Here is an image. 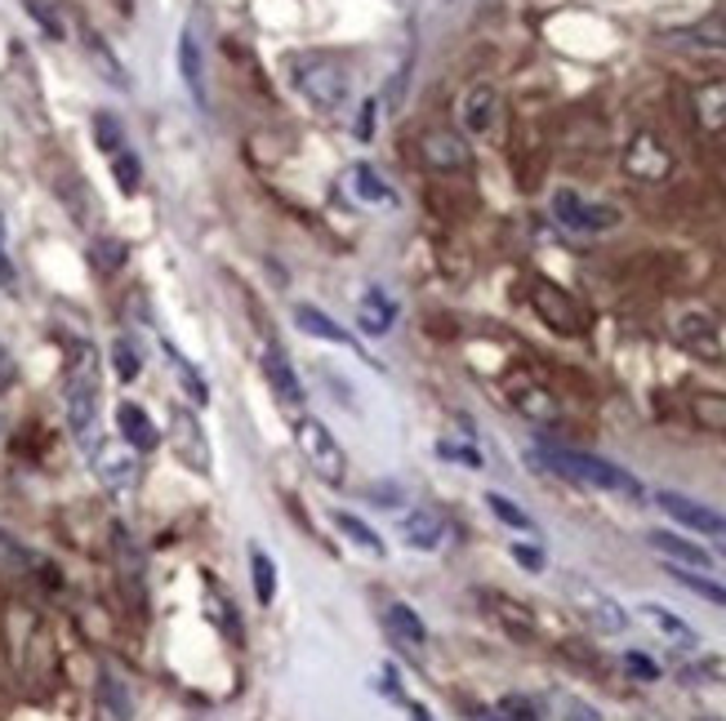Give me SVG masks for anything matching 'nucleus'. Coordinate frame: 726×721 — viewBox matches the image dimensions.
I'll return each instance as SVG.
<instances>
[{
    "mask_svg": "<svg viewBox=\"0 0 726 721\" xmlns=\"http://www.w3.org/2000/svg\"><path fill=\"white\" fill-rule=\"evenodd\" d=\"M99 401H103V378H99V352L94 344H76L63 370V410H67V427L81 442V450L89 455L99 442Z\"/></svg>",
    "mask_w": 726,
    "mask_h": 721,
    "instance_id": "f257e3e1",
    "label": "nucleus"
},
{
    "mask_svg": "<svg viewBox=\"0 0 726 721\" xmlns=\"http://www.w3.org/2000/svg\"><path fill=\"white\" fill-rule=\"evenodd\" d=\"M536 455H540V463L579 481V486H598V490H611V495H624V499H647L642 481L628 468H615L611 459H598L589 450H570V446H553V442H544Z\"/></svg>",
    "mask_w": 726,
    "mask_h": 721,
    "instance_id": "f03ea898",
    "label": "nucleus"
},
{
    "mask_svg": "<svg viewBox=\"0 0 726 721\" xmlns=\"http://www.w3.org/2000/svg\"><path fill=\"white\" fill-rule=\"evenodd\" d=\"M290 80L317 112H339L348 99V72L330 54H295L290 59Z\"/></svg>",
    "mask_w": 726,
    "mask_h": 721,
    "instance_id": "7ed1b4c3",
    "label": "nucleus"
},
{
    "mask_svg": "<svg viewBox=\"0 0 726 721\" xmlns=\"http://www.w3.org/2000/svg\"><path fill=\"white\" fill-rule=\"evenodd\" d=\"M295 446L299 455L308 459V468L325 481V486H344V476H348V455L344 446H339V437L321 423V419H299L295 423Z\"/></svg>",
    "mask_w": 726,
    "mask_h": 721,
    "instance_id": "20e7f679",
    "label": "nucleus"
},
{
    "mask_svg": "<svg viewBox=\"0 0 726 721\" xmlns=\"http://www.w3.org/2000/svg\"><path fill=\"white\" fill-rule=\"evenodd\" d=\"M553 219H557L562 227H570V232H589V236L619 227V210H615V206L585 201V197H579V191H570V187L553 191Z\"/></svg>",
    "mask_w": 726,
    "mask_h": 721,
    "instance_id": "39448f33",
    "label": "nucleus"
},
{
    "mask_svg": "<svg viewBox=\"0 0 726 721\" xmlns=\"http://www.w3.org/2000/svg\"><path fill=\"white\" fill-rule=\"evenodd\" d=\"M655 504H660L677 525H687V531H696V535H704V539H717L722 552H726V512H717V508H709V504H700V499H691V495H677V490H660Z\"/></svg>",
    "mask_w": 726,
    "mask_h": 721,
    "instance_id": "423d86ee",
    "label": "nucleus"
},
{
    "mask_svg": "<svg viewBox=\"0 0 726 721\" xmlns=\"http://www.w3.org/2000/svg\"><path fill=\"white\" fill-rule=\"evenodd\" d=\"M530 308L540 312V321L557 334H585V312H579V303L562 290V285L553 281H536L530 285Z\"/></svg>",
    "mask_w": 726,
    "mask_h": 721,
    "instance_id": "0eeeda50",
    "label": "nucleus"
},
{
    "mask_svg": "<svg viewBox=\"0 0 726 721\" xmlns=\"http://www.w3.org/2000/svg\"><path fill=\"white\" fill-rule=\"evenodd\" d=\"M89 468H94V476L103 481V490H112V495H130V490L138 486V459L130 455V446L94 442Z\"/></svg>",
    "mask_w": 726,
    "mask_h": 721,
    "instance_id": "6e6552de",
    "label": "nucleus"
},
{
    "mask_svg": "<svg viewBox=\"0 0 726 721\" xmlns=\"http://www.w3.org/2000/svg\"><path fill=\"white\" fill-rule=\"evenodd\" d=\"M624 170L633 178H642V183H660L673 170V157H668V148L655 134H638L633 142H628V152H624Z\"/></svg>",
    "mask_w": 726,
    "mask_h": 721,
    "instance_id": "1a4fd4ad",
    "label": "nucleus"
},
{
    "mask_svg": "<svg viewBox=\"0 0 726 721\" xmlns=\"http://www.w3.org/2000/svg\"><path fill=\"white\" fill-rule=\"evenodd\" d=\"M170 442H174L179 459H183L192 472H201V476H210V472H214L210 446H206V437H201V423L192 419L187 410H174V432H170Z\"/></svg>",
    "mask_w": 726,
    "mask_h": 721,
    "instance_id": "9d476101",
    "label": "nucleus"
},
{
    "mask_svg": "<svg viewBox=\"0 0 726 721\" xmlns=\"http://www.w3.org/2000/svg\"><path fill=\"white\" fill-rule=\"evenodd\" d=\"M112 548H116V570H121L125 593L134 597V606H143L148 601V588H143V574H148V565H143V548L134 544V535L125 531V525H112Z\"/></svg>",
    "mask_w": 726,
    "mask_h": 721,
    "instance_id": "9b49d317",
    "label": "nucleus"
},
{
    "mask_svg": "<svg viewBox=\"0 0 726 721\" xmlns=\"http://www.w3.org/2000/svg\"><path fill=\"white\" fill-rule=\"evenodd\" d=\"M263 378H268L272 397H276L285 410H299V406H304V383H299L295 365H290V357H285L281 348H268V357H263Z\"/></svg>",
    "mask_w": 726,
    "mask_h": 721,
    "instance_id": "f8f14e48",
    "label": "nucleus"
},
{
    "mask_svg": "<svg viewBox=\"0 0 726 721\" xmlns=\"http://www.w3.org/2000/svg\"><path fill=\"white\" fill-rule=\"evenodd\" d=\"M419 152H423V161L432 170H468V161H472L468 142L459 134H451V129H428Z\"/></svg>",
    "mask_w": 726,
    "mask_h": 721,
    "instance_id": "ddd939ff",
    "label": "nucleus"
},
{
    "mask_svg": "<svg viewBox=\"0 0 726 721\" xmlns=\"http://www.w3.org/2000/svg\"><path fill=\"white\" fill-rule=\"evenodd\" d=\"M383 629H389L393 646H402L406 655H419L423 642H428V629H423V619L406 606V601H393L389 610H383Z\"/></svg>",
    "mask_w": 726,
    "mask_h": 721,
    "instance_id": "4468645a",
    "label": "nucleus"
},
{
    "mask_svg": "<svg viewBox=\"0 0 726 721\" xmlns=\"http://www.w3.org/2000/svg\"><path fill=\"white\" fill-rule=\"evenodd\" d=\"M495 112H500V94H495V85H472L468 94H464V103H459V121H464V129L468 134H487L491 125H495Z\"/></svg>",
    "mask_w": 726,
    "mask_h": 721,
    "instance_id": "2eb2a0df",
    "label": "nucleus"
},
{
    "mask_svg": "<svg viewBox=\"0 0 726 721\" xmlns=\"http://www.w3.org/2000/svg\"><path fill=\"white\" fill-rule=\"evenodd\" d=\"M116 427H121V437H125L130 450H157V446H161L157 423L148 419V410L134 406V401H121V406H116Z\"/></svg>",
    "mask_w": 726,
    "mask_h": 721,
    "instance_id": "dca6fc26",
    "label": "nucleus"
},
{
    "mask_svg": "<svg viewBox=\"0 0 726 721\" xmlns=\"http://www.w3.org/2000/svg\"><path fill=\"white\" fill-rule=\"evenodd\" d=\"M647 544H651L660 557H668L673 565H687V570H709V565H713V557H709L700 544H691V539H682V535H673V531H651Z\"/></svg>",
    "mask_w": 726,
    "mask_h": 721,
    "instance_id": "f3484780",
    "label": "nucleus"
},
{
    "mask_svg": "<svg viewBox=\"0 0 726 721\" xmlns=\"http://www.w3.org/2000/svg\"><path fill=\"white\" fill-rule=\"evenodd\" d=\"M348 191L357 201H366V206H383V210H397V191L383 183V174L374 170V165H353L348 170Z\"/></svg>",
    "mask_w": 726,
    "mask_h": 721,
    "instance_id": "a211bd4d",
    "label": "nucleus"
},
{
    "mask_svg": "<svg viewBox=\"0 0 726 721\" xmlns=\"http://www.w3.org/2000/svg\"><path fill=\"white\" fill-rule=\"evenodd\" d=\"M402 531H406V544L419 548V552H432L442 539H446V521L438 508H415L406 521H402Z\"/></svg>",
    "mask_w": 726,
    "mask_h": 721,
    "instance_id": "6ab92c4d",
    "label": "nucleus"
},
{
    "mask_svg": "<svg viewBox=\"0 0 726 721\" xmlns=\"http://www.w3.org/2000/svg\"><path fill=\"white\" fill-rule=\"evenodd\" d=\"M295 321H299V330L304 334H312V339H321V344H334V348H353L357 352V344H353V334L344 330V325H334L321 308H312V303H299L295 308Z\"/></svg>",
    "mask_w": 726,
    "mask_h": 721,
    "instance_id": "aec40b11",
    "label": "nucleus"
},
{
    "mask_svg": "<svg viewBox=\"0 0 726 721\" xmlns=\"http://www.w3.org/2000/svg\"><path fill=\"white\" fill-rule=\"evenodd\" d=\"M179 72H183V85H187V94L197 99L201 108H206V76H201V45H197V32L192 27H183V36H179Z\"/></svg>",
    "mask_w": 726,
    "mask_h": 721,
    "instance_id": "412c9836",
    "label": "nucleus"
},
{
    "mask_svg": "<svg viewBox=\"0 0 726 721\" xmlns=\"http://www.w3.org/2000/svg\"><path fill=\"white\" fill-rule=\"evenodd\" d=\"M393 321H397V303H393L389 295H383L379 285L361 295V303H357V325H361L366 334H389Z\"/></svg>",
    "mask_w": 726,
    "mask_h": 721,
    "instance_id": "4be33fe9",
    "label": "nucleus"
},
{
    "mask_svg": "<svg viewBox=\"0 0 726 721\" xmlns=\"http://www.w3.org/2000/svg\"><path fill=\"white\" fill-rule=\"evenodd\" d=\"M575 597H579V606H585V614L593 619V629H602V633H624L628 629V614L611 597H602L593 588H575Z\"/></svg>",
    "mask_w": 726,
    "mask_h": 721,
    "instance_id": "5701e85b",
    "label": "nucleus"
},
{
    "mask_svg": "<svg viewBox=\"0 0 726 721\" xmlns=\"http://www.w3.org/2000/svg\"><path fill=\"white\" fill-rule=\"evenodd\" d=\"M668 36H673V40L704 45V50H722V54H726V10L704 14L700 23H687V27H677V32H668Z\"/></svg>",
    "mask_w": 726,
    "mask_h": 721,
    "instance_id": "b1692460",
    "label": "nucleus"
},
{
    "mask_svg": "<svg viewBox=\"0 0 726 721\" xmlns=\"http://www.w3.org/2000/svg\"><path fill=\"white\" fill-rule=\"evenodd\" d=\"M696 121L704 129H722L726 125V80H713L696 94Z\"/></svg>",
    "mask_w": 726,
    "mask_h": 721,
    "instance_id": "393cba45",
    "label": "nucleus"
},
{
    "mask_svg": "<svg viewBox=\"0 0 726 721\" xmlns=\"http://www.w3.org/2000/svg\"><path fill=\"white\" fill-rule=\"evenodd\" d=\"M165 357H170V365H174V374H179V383H183V393H187V401H197V406H206L210 401V388H206V378H201V370L192 365L174 344H165Z\"/></svg>",
    "mask_w": 726,
    "mask_h": 721,
    "instance_id": "a878e982",
    "label": "nucleus"
},
{
    "mask_svg": "<svg viewBox=\"0 0 726 721\" xmlns=\"http://www.w3.org/2000/svg\"><path fill=\"white\" fill-rule=\"evenodd\" d=\"M250 574H255L259 606H272V597H276V565H272V557L263 548H250Z\"/></svg>",
    "mask_w": 726,
    "mask_h": 721,
    "instance_id": "bb28decb",
    "label": "nucleus"
},
{
    "mask_svg": "<svg viewBox=\"0 0 726 721\" xmlns=\"http://www.w3.org/2000/svg\"><path fill=\"white\" fill-rule=\"evenodd\" d=\"M668 574H673V580L682 584V588H691V593H700L704 601H713V606H722V610H726V584L704 580V574H696V570H687V565H673Z\"/></svg>",
    "mask_w": 726,
    "mask_h": 721,
    "instance_id": "cd10ccee",
    "label": "nucleus"
},
{
    "mask_svg": "<svg viewBox=\"0 0 726 721\" xmlns=\"http://www.w3.org/2000/svg\"><path fill=\"white\" fill-rule=\"evenodd\" d=\"M99 695H103V704H108V712H112L116 721H130V712H134V699H130L125 682L116 678V672H112V668H103V682H99Z\"/></svg>",
    "mask_w": 726,
    "mask_h": 721,
    "instance_id": "c85d7f7f",
    "label": "nucleus"
},
{
    "mask_svg": "<svg viewBox=\"0 0 726 721\" xmlns=\"http://www.w3.org/2000/svg\"><path fill=\"white\" fill-rule=\"evenodd\" d=\"M642 610H647V619L655 623L660 633H668L673 642H687V646H696V633H691V623H682V619H677V614H673L668 606H660V601H647Z\"/></svg>",
    "mask_w": 726,
    "mask_h": 721,
    "instance_id": "c756f323",
    "label": "nucleus"
},
{
    "mask_svg": "<svg viewBox=\"0 0 726 721\" xmlns=\"http://www.w3.org/2000/svg\"><path fill=\"white\" fill-rule=\"evenodd\" d=\"M487 504H491V512H495V517H500L504 525H513V531H526V535H540V531H536V521H530V517H526V512H521V508H517V504H513L508 495L491 490V495H487Z\"/></svg>",
    "mask_w": 726,
    "mask_h": 721,
    "instance_id": "7c9ffc66",
    "label": "nucleus"
},
{
    "mask_svg": "<svg viewBox=\"0 0 726 721\" xmlns=\"http://www.w3.org/2000/svg\"><path fill=\"white\" fill-rule=\"evenodd\" d=\"M94 138H99V148H103L108 157L125 152V134H121V121H116L112 112H94Z\"/></svg>",
    "mask_w": 726,
    "mask_h": 721,
    "instance_id": "2f4dec72",
    "label": "nucleus"
},
{
    "mask_svg": "<svg viewBox=\"0 0 726 721\" xmlns=\"http://www.w3.org/2000/svg\"><path fill=\"white\" fill-rule=\"evenodd\" d=\"M85 45H89V59H94V63H99V67H103V80H108V85H116V89H130V80H125L121 63H116V59L108 54V45H103L99 36H94V32L85 36Z\"/></svg>",
    "mask_w": 726,
    "mask_h": 721,
    "instance_id": "473e14b6",
    "label": "nucleus"
},
{
    "mask_svg": "<svg viewBox=\"0 0 726 721\" xmlns=\"http://www.w3.org/2000/svg\"><path fill=\"white\" fill-rule=\"evenodd\" d=\"M112 174H116V187L125 191V197H134L138 183H143V165H138L134 152H116V157H112Z\"/></svg>",
    "mask_w": 726,
    "mask_h": 721,
    "instance_id": "72a5a7b5",
    "label": "nucleus"
},
{
    "mask_svg": "<svg viewBox=\"0 0 726 721\" xmlns=\"http://www.w3.org/2000/svg\"><path fill=\"white\" fill-rule=\"evenodd\" d=\"M339 531H344V535H353V539H357L366 552H379V557H383V539L370 531V525H366L361 517H353V512H339Z\"/></svg>",
    "mask_w": 726,
    "mask_h": 721,
    "instance_id": "f704fd0d",
    "label": "nucleus"
},
{
    "mask_svg": "<svg viewBox=\"0 0 726 721\" xmlns=\"http://www.w3.org/2000/svg\"><path fill=\"white\" fill-rule=\"evenodd\" d=\"M112 370H116V378H125V383L138 378L143 361H138V348H134L130 339H116V344H112Z\"/></svg>",
    "mask_w": 726,
    "mask_h": 721,
    "instance_id": "c9c22d12",
    "label": "nucleus"
},
{
    "mask_svg": "<svg viewBox=\"0 0 726 721\" xmlns=\"http://www.w3.org/2000/svg\"><path fill=\"white\" fill-rule=\"evenodd\" d=\"M517 410H526L530 419H557V401H549V393H540V388L517 393Z\"/></svg>",
    "mask_w": 726,
    "mask_h": 721,
    "instance_id": "e433bc0d",
    "label": "nucleus"
},
{
    "mask_svg": "<svg viewBox=\"0 0 726 721\" xmlns=\"http://www.w3.org/2000/svg\"><path fill=\"white\" fill-rule=\"evenodd\" d=\"M477 721H540V717L530 712V704H521V699H504L500 708L477 712Z\"/></svg>",
    "mask_w": 726,
    "mask_h": 721,
    "instance_id": "4c0bfd02",
    "label": "nucleus"
},
{
    "mask_svg": "<svg viewBox=\"0 0 726 721\" xmlns=\"http://www.w3.org/2000/svg\"><path fill=\"white\" fill-rule=\"evenodd\" d=\"M0 565H14V570H23V565H40L14 535H5V531H0Z\"/></svg>",
    "mask_w": 726,
    "mask_h": 721,
    "instance_id": "58836bf2",
    "label": "nucleus"
},
{
    "mask_svg": "<svg viewBox=\"0 0 726 721\" xmlns=\"http://www.w3.org/2000/svg\"><path fill=\"white\" fill-rule=\"evenodd\" d=\"M23 5H27V14H32V18H36L45 32H50L54 40H63V23H59V14H54L50 5H45V0H23Z\"/></svg>",
    "mask_w": 726,
    "mask_h": 721,
    "instance_id": "ea45409f",
    "label": "nucleus"
},
{
    "mask_svg": "<svg viewBox=\"0 0 726 721\" xmlns=\"http://www.w3.org/2000/svg\"><path fill=\"white\" fill-rule=\"evenodd\" d=\"M624 668L633 672V678H642V682H660V663L647 659V655H638V650H628V655H624Z\"/></svg>",
    "mask_w": 726,
    "mask_h": 721,
    "instance_id": "a19ab883",
    "label": "nucleus"
},
{
    "mask_svg": "<svg viewBox=\"0 0 726 721\" xmlns=\"http://www.w3.org/2000/svg\"><path fill=\"white\" fill-rule=\"evenodd\" d=\"M14 285H19V276H14V263H10V250H5V214H0V290L14 295Z\"/></svg>",
    "mask_w": 726,
    "mask_h": 721,
    "instance_id": "79ce46f5",
    "label": "nucleus"
},
{
    "mask_svg": "<svg viewBox=\"0 0 726 721\" xmlns=\"http://www.w3.org/2000/svg\"><path fill=\"white\" fill-rule=\"evenodd\" d=\"M438 455H442V459H455V463H464V468H481V455H477L472 446H451V442H442Z\"/></svg>",
    "mask_w": 726,
    "mask_h": 721,
    "instance_id": "37998d69",
    "label": "nucleus"
},
{
    "mask_svg": "<svg viewBox=\"0 0 726 721\" xmlns=\"http://www.w3.org/2000/svg\"><path fill=\"white\" fill-rule=\"evenodd\" d=\"M94 254H99V268H121V259H125V246L121 240H99V246H94Z\"/></svg>",
    "mask_w": 726,
    "mask_h": 721,
    "instance_id": "c03bdc74",
    "label": "nucleus"
},
{
    "mask_svg": "<svg viewBox=\"0 0 726 721\" xmlns=\"http://www.w3.org/2000/svg\"><path fill=\"white\" fill-rule=\"evenodd\" d=\"M562 721H602V717H598V708L585 704V699H566V704H562Z\"/></svg>",
    "mask_w": 726,
    "mask_h": 721,
    "instance_id": "a18cd8bd",
    "label": "nucleus"
},
{
    "mask_svg": "<svg viewBox=\"0 0 726 721\" xmlns=\"http://www.w3.org/2000/svg\"><path fill=\"white\" fill-rule=\"evenodd\" d=\"M513 557H517L526 570H544V552L530 548V544H513Z\"/></svg>",
    "mask_w": 726,
    "mask_h": 721,
    "instance_id": "49530a36",
    "label": "nucleus"
},
{
    "mask_svg": "<svg viewBox=\"0 0 726 721\" xmlns=\"http://www.w3.org/2000/svg\"><path fill=\"white\" fill-rule=\"evenodd\" d=\"M14 378V361L5 357V352H0V388H5V383Z\"/></svg>",
    "mask_w": 726,
    "mask_h": 721,
    "instance_id": "de8ad7c7",
    "label": "nucleus"
},
{
    "mask_svg": "<svg viewBox=\"0 0 726 721\" xmlns=\"http://www.w3.org/2000/svg\"><path fill=\"white\" fill-rule=\"evenodd\" d=\"M370 121H374V103H366V108H361V125H357V134H361V138L370 134Z\"/></svg>",
    "mask_w": 726,
    "mask_h": 721,
    "instance_id": "09e8293b",
    "label": "nucleus"
},
{
    "mask_svg": "<svg viewBox=\"0 0 726 721\" xmlns=\"http://www.w3.org/2000/svg\"><path fill=\"white\" fill-rule=\"evenodd\" d=\"M410 721H432V712H428V708H419V704H415V708H410Z\"/></svg>",
    "mask_w": 726,
    "mask_h": 721,
    "instance_id": "8fccbe9b",
    "label": "nucleus"
}]
</instances>
